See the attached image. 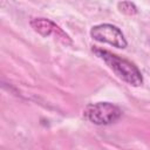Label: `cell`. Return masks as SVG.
I'll use <instances>...</instances> for the list:
<instances>
[{"mask_svg": "<svg viewBox=\"0 0 150 150\" xmlns=\"http://www.w3.org/2000/svg\"><path fill=\"white\" fill-rule=\"evenodd\" d=\"M93 52L96 54V56H98L101 60H103L105 62V64L110 69H112V71L120 79H122L128 84L138 87L143 83V76H142L139 69L132 62H130L125 59H122L105 49H102V48L94 47Z\"/></svg>", "mask_w": 150, "mask_h": 150, "instance_id": "obj_1", "label": "cell"}, {"mask_svg": "<svg viewBox=\"0 0 150 150\" xmlns=\"http://www.w3.org/2000/svg\"><path fill=\"white\" fill-rule=\"evenodd\" d=\"M122 115L121 109L109 102H97L88 104L83 110V116L96 125H107L117 121Z\"/></svg>", "mask_w": 150, "mask_h": 150, "instance_id": "obj_2", "label": "cell"}, {"mask_svg": "<svg viewBox=\"0 0 150 150\" xmlns=\"http://www.w3.org/2000/svg\"><path fill=\"white\" fill-rule=\"evenodd\" d=\"M90 35L94 40L109 43L116 48H125L128 45L122 30L110 23H101L94 26L90 29Z\"/></svg>", "mask_w": 150, "mask_h": 150, "instance_id": "obj_3", "label": "cell"}, {"mask_svg": "<svg viewBox=\"0 0 150 150\" xmlns=\"http://www.w3.org/2000/svg\"><path fill=\"white\" fill-rule=\"evenodd\" d=\"M30 26L36 33H39L40 35H42L45 38L54 36V39H56L57 41H60L64 45H71L73 43L70 36L62 28H60L56 23H54L49 19L34 18L30 20Z\"/></svg>", "mask_w": 150, "mask_h": 150, "instance_id": "obj_4", "label": "cell"}, {"mask_svg": "<svg viewBox=\"0 0 150 150\" xmlns=\"http://www.w3.org/2000/svg\"><path fill=\"white\" fill-rule=\"evenodd\" d=\"M117 7L120 9V12L127 14V15H135L137 14V7L134 2H130V1H122V2H118L117 4Z\"/></svg>", "mask_w": 150, "mask_h": 150, "instance_id": "obj_5", "label": "cell"}]
</instances>
